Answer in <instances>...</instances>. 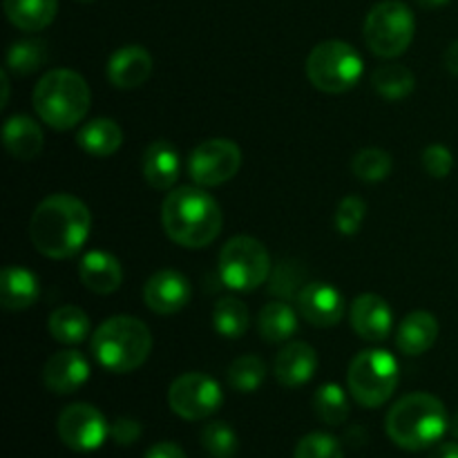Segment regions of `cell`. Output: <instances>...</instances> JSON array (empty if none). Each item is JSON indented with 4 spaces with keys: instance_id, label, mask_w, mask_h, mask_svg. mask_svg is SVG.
<instances>
[{
    "instance_id": "6da1fadb",
    "label": "cell",
    "mask_w": 458,
    "mask_h": 458,
    "mask_svg": "<svg viewBox=\"0 0 458 458\" xmlns=\"http://www.w3.org/2000/svg\"><path fill=\"white\" fill-rule=\"evenodd\" d=\"M92 231V215L79 197L49 195L30 219V240L40 255L67 259L79 253Z\"/></svg>"
},
{
    "instance_id": "7a4b0ae2",
    "label": "cell",
    "mask_w": 458,
    "mask_h": 458,
    "mask_svg": "<svg viewBox=\"0 0 458 458\" xmlns=\"http://www.w3.org/2000/svg\"><path fill=\"white\" fill-rule=\"evenodd\" d=\"M161 224L174 244L204 249L222 233V208L201 186H179L161 206Z\"/></svg>"
},
{
    "instance_id": "3957f363",
    "label": "cell",
    "mask_w": 458,
    "mask_h": 458,
    "mask_svg": "<svg viewBox=\"0 0 458 458\" xmlns=\"http://www.w3.org/2000/svg\"><path fill=\"white\" fill-rule=\"evenodd\" d=\"M450 429V416L441 398L432 394H407L394 403L385 419V432L401 450L420 452L437 445Z\"/></svg>"
},
{
    "instance_id": "277c9868",
    "label": "cell",
    "mask_w": 458,
    "mask_h": 458,
    "mask_svg": "<svg viewBox=\"0 0 458 458\" xmlns=\"http://www.w3.org/2000/svg\"><path fill=\"white\" fill-rule=\"evenodd\" d=\"M150 352V329L134 316L107 318L92 335V356L112 374H130L139 369Z\"/></svg>"
},
{
    "instance_id": "5b68a950",
    "label": "cell",
    "mask_w": 458,
    "mask_h": 458,
    "mask_svg": "<svg viewBox=\"0 0 458 458\" xmlns=\"http://www.w3.org/2000/svg\"><path fill=\"white\" fill-rule=\"evenodd\" d=\"M31 103L40 121L54 130H72L85 119L92 92L74 70H52L38 81Z\"/></svg>"
},
{
    "instance_id": "8992f818",
    "label": "cell",
    "mask_w": 458,
    "mask_h": 458,
    "mask_svg": "<svg viewBox=\"0 0 458 458\" xmlns=\"http://www.w3.org/2000/svg\"><path fill=\"white\" fill-rule=\"evenodd\" d=\"M347 385L358 405H385L398 387V360L385 349H365L349 365Z\"/></svg>"
},
{
    "instance_id": "52a82bcc",
    "label": "cell",
    "mask_w": 458,
    "mask_h": 458,
    "mask_svg": "<svg viewBox=\"0 0 458 458\" xmlns=\"http://www.w3.org/2000/svg\"><path fill=\"white\" fill-rule=\"evenodd\" d=\"M362 70V56L344 40H325L316 45L307 58L309 81L327 94L349 92L360 81Z\"/></svg>"
},
{
    "instance_id": "ba28073f",
    "label": "cell",
    "mask_w": 458,
    "mask_h": 458,
    "mask_svg": "<svg viewBox=\"0 0 458 458\" xmlns=\"http://www.w3.org/2000/svg\"><path fill=\"white\" fill-rule=\"evenodd\" d=\"M219 280L233 291H255L273 273L267 246L249 235H237L224 244L219 253Z\"/></svg>"
},
{
    "instance_id": "9c48e42d",
    "label": "cell",
    "mask_w": 458,
    "mask_h": 458,
    "mask_svg": "<svg viewBox=\"0 0 458 458\" xmlns=\"http://www.w3.org/2000/svg\"><path fill=\"white\" fill-rule=\"evenodd\" d=\"M414 13L401 0H383L365 21V43L376 56L396 58L407 52L414 40Z\"/></svg>"
},
{
    "instance_id": "30bf717a",
    "label": "cell",
    "mask_w": 458,
    "mask_h": 458,
    "mask_svg": "<svg viewBox=\"0 0 458 458\" xmlns=\"http://www.w3.org/2000/svg\"><path fill=\"white\" fill-rule=\"evenodd\" d=\"M224 392L210 376L191 371L173 380L168 389V405L179 419L204 420L222 407Z\"/></svg>"
},
{
    "instance_id": "8fae6325",
    "label": "cell",
    "mask_w": 458,
    "mask_h": 458,
    "mask_svg": "<svg viewBox=\"0 0 458 458\" xmlns=\"http://www.w3.org/2000/svg\"><path fill=\"white\" fill-rule=\"evenodd\" d=\"M242 168V150L228 139H208L191 152L188 174L201 188L222 186Z\"/></svg>"
},
{
    "instance_id": "7c38bea8",
    "label": "cell",
    "mask_w": 458,
    "mask_h": 458,
    "mask_svg": "<svg viewBox=\"0 0 458 458\" xmlns=\"http://www.w3.org/2000/svg\"><path fill=\"white\" fill-rule=\"evenodd\" d=\"M58 437L65 447L74 452H94L110 437V425L106 416L88 403H74L67 405L58 416Z\"/></svg>"
},
{
    "instance_id": "4fadbf2b",
    "label": "cell",
    "mask_w": 458,
    "mask_h": 458,
    "mask_svg": "<svg viewBox=\"0 0 458 458\" xmlns=\"http://www.w3.org/2000/svg\"><path fill=\"white\" fill-rule=\"evenodd\" d=\"M192 286L183 273L164 268L143 286V302L157 316H174L191 302Z\"/></svg>"
},
{
    "instance_id": "5bb4252c",
    "label": "cell",
    "mask_w": 458,
    "mask_h": 458,
    "mask_svg": "<svg viewBox=\"0 0 458 458\" xmlns=\"http://www.w3.org/2000/svg\"><path fill=\"white\" fill-rule=\"evenodd\" d=\"M298 313L318 329L335 327L344 316V298L335 286L327 282H309L295 298Z\"/></svg>"
},
{
    "instance_id": "9a60e30c",
    "label": "cell",
    "mask_w": 458,
    "mask_h": 458,
    "mask_svg": "<svg viewBox=\"0 0 458 458\" xmlns=\"http://www.w3.org/2000/svg\"><path fill=\"white\" fill-rule=\"evenodd\" d=\"M349 320H352L353 331L362 340L369 343H383L389 338L394 327V313L387 300L376 293L358 295L349 309Z\"/></svg>"
},
{
    "instance_id": "2e32d148",
    "label": "cell",
    "mask_w": 458,
    "mask_h": 458,
    "mask_svg": "<svg viewBox=\"0 0 458 458\" xmlns=\"http://www.w3.org/2000/svg\"><path fill=\"white\" fill-rule=\"evenodd\" d=\"M89 380V362L88 358L74 349H63L56 352L43 369L45 387L58 396H67L83 387Z\"/></svg>"
},
{
    "instance_id": "e0dca14e",
    "label": "cell",
    "mask_w": 458,
    "mask_h": 458,
    "mask_svg": "<svg viewBox=\"0 0 458 458\" xmlns=\"http://www.w3.org/2000/svg\"><path fill=\"white\" fill-rule=\"evenodd\" d=\"M106 72L116 89L141 88L152 74V56L141 45H125L112 54Z\"/></svg>"
},
{
    "instance_id": "ac0fdd59",
    "label": "cell",
    "mask_w": 458,
    "mask_h": 458,
    "mask_svg": "<svg viewBox=\"0 0 458 458\" xmlns=\"http://www.w3.org/2000/svg\"><path fill=\"white\" fill-rule=\"evenodd\" d=\"M318 353L307 343H289L273 362V374L282 387H302L316 376Z\"/></svg>"
},
{
    "instance_id": "d6986e66",
    "label": "cell",
    "mask_w": 458,
    "mask_h": 458,
    "mask_svg": "<svg viewBox=\"0 0 458 458\" xmlns=\"http://www.w3.org/2000/svg\"><path fill=\"white\" fill-rule=\"evenodd\" d=\"M182 159L179 150L168 139H157L146 148L141 157V173L148 186L155 191H170L177 183Z\"/></svg>"
},
{
    "instance_id": "ffe728a7",
    "label": "cell",
    "mask_w": 458,
    "mask_h": 458,
    "mask_svg": "<svg viewBox=\"0 0 458 458\" xmlns=\"http://www.w3.org/2000/svg\"><path fill=\"white\" fill-rule=\"evenodd\" d=\"M79 276L85 289L97 295H110L123 282V268L119 259L106 250H89L79 264Z\"/></svg>"
},
{
    "instance_id": "44dd1931",
    "label": "cell",
    "mask_w": 458,
    "mask_h": 458,
    "mask_svg": "<svg viewBox=\"0 0 458 458\" xmlns=\"http://www.w3.org/2000/svg\"><path fill=\"white\" fill-rule=\"evenodd\" d=\"M36 273L22 267H4L0 273V304L7 311H25L38 300Z\"/></svg>"
},
{
    "instance_id": "7402d4cb",
    "label": "cell",
    "mask_w": 458,
    "mask_h": 458,
    "mask_svg": "<svg viewBox=\"0 0 458 458\" xmlns=\"http://www.w3.org/2000/svg\"><path fill=\"white\" fill-rule=\"evenodd\" d=\"M43 130L34 119L25 114H13L4 121L3 143L12 157L21 161L36 159L43 150Z\"/></svg>"
},
{
    "instance_id": "603a6c76",
    "label": "cell",
    "mask_w": 458,
    "mask_h": 458,
    "mask_svg": "<svg viewBox=\"0 0 458 458\" xmlns=\"http://www.w3.org/2000/svg\"><path fill=\"white\" fill-rule=\"evenodd\" d=\"M438 338V322L429 311H414L401 322L396 331V347L405 356H420L434 347Z\"/></svg>"
},
{
    "instance_id": "cb8c5ba5",
    "label": "cell",
    "mask_w": 458,
    "mask_h": 458,
    "mask_svg": "<svg viewBox=\"0 0 458 458\" xmlns=\"http://www.w3.org/2000/svg\"><path fill=\"white\" fill-rule=\"evenodd\" d=\"M76 143L88 155L106 159V157H112L121 148V143H123V130H121V125L114 119L101 116V119L88 121L79 130Z\"/></svg>"
},
{
    "instance_id": "d4e9b609",
    "label": "cell",
    "mask_w": 458,
    "mask_h": 458,
    "mask_svg": "<svg viewBox=\"0 0 458 458\" xmlns=\"http://www.w3.org/2000/svg\"><path fill=\"white\" fill-rule=\"evenodd\" d=\"M258 331L267 343H286L298 331V311L284 300L268 302L258 316Z\"/></svg>"
},
{
    "instance_id": "484cf974",
    "label": "cell",
    "mask_w": 458,
    "mask_h": 458,
    "mask_svg": "<svg viewBox=\"0 0 458 458\" xmlns=\"http://www.w3.org/2000/svg\"><path fill=\"white\" fill-rule=\"evenodd\" d=\"M58 0H4L9 22L22 31H40L54 21Z\"/></svg>"
},
{
    "instance_id": "4316f807",
    "label": "cell",
    "mask_w": 458,
    "mask_h": 458,
    "mask_svg": "<svg viewBox=\"0 0 458 458\" xmlns=\"http://www.w3.org/2000/svg\"><path fill=\"white\" fill-rule=\"evenodd\" d=\"M47 329L52 338L58 340V343L81 344L88 340L92 325H89V318L83 309L74 307V304H65V307L56 309L49 316Z\"/></svg>"
},
{
    "instance_id": "83f0119b",
    "label": "cell",
    "mask_w": 458,
    "mask_h": 458,
    "mask_svg": "<svg viewBox=\"0 0 458 458\" xmlns=\"http://www.w3.org/2000/svg\"><path fill=\"white\" fill-rule=\"evenodd\" d=\"M249 325L250 313L242 300L231 298V295L217 300L213 309V327L219 335L228 340H237L249 331Z\"/></svg>"
},
{
    "instance_id": "f1b7e54d",
    "label": "cell",
    "mask_w": 458,
    "mask_h": 458,
    "mask_svg": "<svg viewBox=\"0 0 458 458\" xmlns=\"http://www.w3.org/2000/svg\"><path fill=\"white\" fill-rule=\"evenodd\" d=\"M313 410L322 423L329 428H340L349 419L352 407H349V398L340 385L325 383L322 387H318L316 396H313Z\"/></svg>"
},
{
    "instance_id": "f546056e",
    "label": "cell",
    "mask_w": 458,
    "mask_h": 458,
    "mask_svg": "<svg viewBox=\"0 0 458 458\" xmlns=\"http://www.w3.org/2000/svg\"><path fill=\"white\" fill-rule=\"evenodd\" d=\"M371 85L387 101H401V98L410 97L414 92L416 79L405 65L394 63V65L378 67L374 72V76H371Z\"/></svg>"
},
{
    "instance_id": "4dcf8cb0",
    "label": "cell",
    "mask_w": 458,
    "mask_h": 458,
    "mask_svg": "<svg viewBox=\"0 0 458 458\" xmlns=\"http://www.w3.org/2000/svg\"><path fill=\"white\" fill-rule=\"evenodd\" d=\"M264 378H267V365L262 358L253 356V353L235 358L233 365L228 367V385L240 394L258 392Z\"/></svg>"
},
{
    "instance_id": "1f68e13d",
    "label": "cell",
    "mask_w": 458,
    "mask_h": 458,
    "mask_svg": "<svg viewBox=\"0 0 458 458\" xmlns=\"http://www.w3.org/2000/svg\"><path fill=\"white\" fill-rule=\"evenodd\" d=\"M47 61V45L40 38L18 40L7 52V70L13 74H34Z\"/></svg>"
},
{
    "instance_id": "d6a6232c",
    "label": "cell",
    "mask_w": 458,
    "mask_h": 458,
    "mask_svg": "<svg viewBox=\"0 0 458 458\" xmlns=\"http://www.w3.org/2000/svg\"><path fill=\"white\" fill-rule=\"evenodd\" d=\"M392 155L380 150V148H365L352 161L353 174L367 183H378L387 179L389 173H392Z\"/></svg>"
},
{
    "instance_id": "836d02e7",
    "label": "cell",
    "mask_w": 458,
    "mask_h": 458,
    "mask_svg": "<svg viewBox=\"0 0 458 458\" xmlns=\"http://www.w3.org/2000/svg\"><path fill=\"white\" fill-rule=\"evenodd\" d=\"M199 441L201 447L213 458H233L237 447H240L235 429L228 423H224V420H210V423H206L199 434Z\"/></svg>"
},
{
    "instance_id": "e575fe53",
    "label": "cell",
    "mask_w": 458,
    "mask_h": 458,
    "mask_svg": "<svg viewBox=\"0 0 458 458\" xmlns=\"http://www.w3.org/2000/svg\"><path fill=\"white\" fill-rule=\"evenodd\" d=\"M307 271L298 262H280V267L271 276V293L280 300H295L304 289Z\"/></svg>"
},
{
    "instance_id": "d590c367",
    "label": "cell",
    "mask_w": 458,
    "mask_h": 458,
    "mask_svg": "<svg viewBox=\"0 0 458 458\" xmlns=\"http://www.w3.org/2000/svg\"><path fill=\"white\" fill-rule=\"evenodd\" d=\"M293 458H344L338 438L327 432H311L300 438Z\"/></svg>"
},
{
    "instance_id": "8d00e7d4",
    "label": "cell",
    "mask_w": 458,
    "mask_h": 458,
    "mask_svg": "<svg viewBox=\"0 0 458 458\" xmlns=\"http://www.w3.org/2000/svg\"><path fill=\"white\" fill-rule=\"evenodd\" d=\"M367 217V204L365 199L356 195L344 197L338 204V210H335V231L340 235H356L360 231L362 222Z\"/></svg>"
},
{
    "instance_id": "74e56055",
    "label": "cell",
    "mask_w": 458,
    "mask_h": 458,
    "mask_svg": "<svg viewBox=\"0 0 458 458\" xmlns=\"http://www.w3.org/2000/svg\"><path fill=\"white\" fill-rule=\"evenodd\" d=\"M423 168L425 173L432 174L434 179H445L447 174L454 168V157H452L450 148L441 146V143H434V146H428L423 150Z\"/></svg>"
},
{
    "instance_id": "f35d334b",
    "label": "cell",
    "mask_w": 458,
    "mask_h": 458,
    "mask_svg": "<svg viewBox=\"0 0 458 458\" xmlns=\"http://www.w3.org/2000/svg\"><path fill=\"white\" fill-rule=\"evenodd\" d=\"M141 423L130 416H119L114 423L110 425V438L116 445H134L141 438Z\"/></svg>"
},
{
    "instance_id": "ab89813d",
    "label": "cell",
    "mask_w": 458,
    "mask_h": 458,
    "mask_svg": "<svg viewBox=\"0 0 458 458\" xmlns=\"http://www.w3.org/2000/svg\"><path fill=\"white\" fill-rule=\"evenodd\" d=\"M143 458H186V454H183V450L179 445L165 441V443H157V445H152Z\"/></svg>"
},
{
    "instance_id": "60d3db41",
    "label": "cell",
    "mask_w": 458,
    "mask_h": 458,
    "mask_svg": "<svg viewBox=\"0 0 458 458\" xmlns=\"http://www.w3.org/2000/svg\"><path fill=\"white\" fill-rule=\"evenodd\" d=\"M443 63H445V67H447V72H450V74L458 76V40H454V43H452L450 47L445 49Z\"/></svg>"
},
{
    "instance_id": "b9f144b4",
    "label": "cell",
    "mask_w": 458,
    "mask_h": 458,
    "mask_svg": "<svg viewBox=\"0 0 458 458\" xmlns=\"http://www.w3.org/2000/svg\"><path fill=\"white\" fill-rule=\"evenodd\" d=\"M429 458H458V443H441L434 447Z\"/></svg>"
},
{
    "instance_id": "7bdbcfd3",
    "label": "cell",
    "mask_w": 458,
    "mask_h": 458,
    "mask_svg": "<svg viewBox=\"0 0 458 458\" xmlns=\"http://www.w3.org/2000/svg\"><path fill=\"white\" fill-rule=\"evenodd\" d=\"M0 81H3V101H0V107L7 106L9 101V76H7V70L0 72Z\"/></svg>"
},
{
    "instance_id": "ee69618b",
    "label": "cell",
    "mask_w": 458,
    "mask_h": 458,
    "mask_svg": "<svg viewBox=\"0 0 458 458\" xmlns=\"http://www.w3.org/2000/svg\"><path fill=\"white\" fill-rule=\"evenodd\" d=\"M416 3L425 9H438V7H443V4L450 3V0H416Z\"/></svg>"
},
{
    "instance_id": "f6af8a7d",
    "label": "cell",
    "mask_w": 458,
    "mask_h": 458,
    "mask_svg": "<svg viewBox=\"0 0 458 458\" xmlns=\"http://www.w3.org/2000/svg\"><path fill=\"white\" fill-rule=\"evenodd\" d=\"M450 432L454 434V437L458 438V411L450 419Z\"/></svg>"
}]
</instances>
